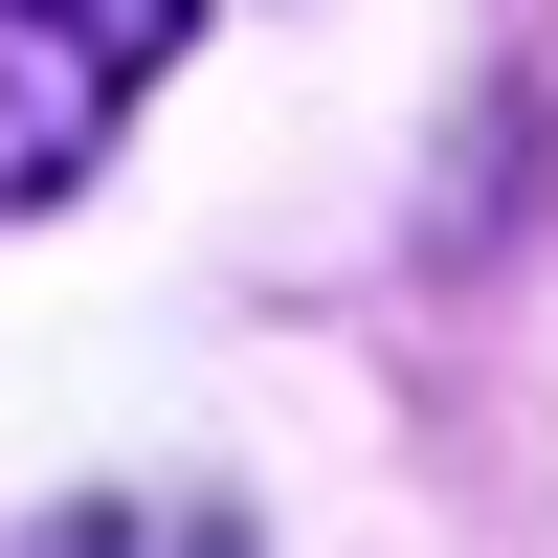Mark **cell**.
<instances>
[{"label": "cell", "mask_w": 558, "mask_h": 558, "mask_svg": "<svg viewBox=\"0 0 558 558\" xmlns=\"http://www.w3.org/2000/svg\"><path fill=\"white\" fill-rule=\"evenodd\" d=\"M202 0H0V202H68L112 157V112L179 68Z\"/></svg>", "instance_id": "obj_1"}, {"label": "cell", "mask_w": 558, "mask_h": 558, "mask_svg": "<svg viewBox=\"0 0 558 558\" xmlns=\"http://www.w3.org/2000/svg\"><path fill=\"white\" fill-rule=\"evenodd\" d=\"M0 558H246V536L179 514V492H134V514H45V536H0Z\"/></svg>", "instance_id": "obj_2"}]
</instances>
